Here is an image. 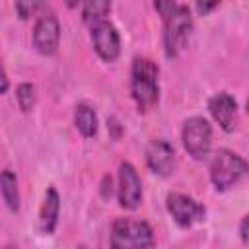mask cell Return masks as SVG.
Returning <instances> with one entry per match:
<instances>
[{
	"label": "cell",
	"instance_id": "obj_1",
	"mask_svg": "<svg viewBox=\"0 0 249 249\" xmlns=\"http://www.w3.org/2000/svg\"><path fill=\"white\" fill-rule=\"evenodd\" d=\"M130 95L140 113L156 107L160 99V66L146 58L136 56L130 66Z\"/></svg>",
	"mask_w": 249,
	"mask_h": 249
},
{
	"label": "cell",
	"instance_id": "obj_2",
	"mask_svg": "<svg viewBox=\"0 0 249 249\" xmlns=\"http://www.w3.org/2000/svg\"><path fill=\"white\" fill-rule=\"evenodd\" d=\"M208 175L216 191H230L235 185H239L247 175V161L226 148H220L212 154Z\"/></svg>",
	"mask_w": 249,
	"mask_h": 249
},
{
	"label": "cell",
	"instance_id": "obj_3",
	"mask_svg": "<svg viewBox=\"0 0 249 249\" xmlns=\"http://www.w3.org/2000/svg\"><path fill=\"white\" fill-rule=\"evenodd\" d=\"M154 245H156V237L148 222L136 218H117L111 224L113 249H142Z\"/></svg>",
	"mask_w": 249,
	"mask_h": 249
},
{
	"label": "cell",
	"instance_id": "obj_4",
	"mask_svg": "<svg viewBox=\"0 0 249 249\" xmlns=\"http://www.w3.org/2000/svg\"><path fill=\"white\" fill-rule=\"evenodd\" d=\"M193 31V16L187 6H175L173 12L163 19V53L167 58L179 56L187 47Z\"/></svg>",
	"mask_w": 249,
	"mask_h": 249
},
{
	"label": "cell",
	"instance_id": "obj_5",
	"mask_svg": "<svg viewBox=\"0 0 249 249\" xmlns=\"http://www.w3.org/2000/svg\"><path fill=\"white\" fill-rule=\"evenodd\" d=\"M181 142L185 152L196 160L202 161L210 156L212 148V126L204 117H189L183 123L181 128Z\"/></svg>",
	"mask_w": 249,
	"mask_h": 249
},
{
	"label": "cell",
	"instance_id": "obj_6",
	"mask_svg": "<svg viewBox=\"0 0 249 249\" xmlns=\"http://www.w3.org/2000/svg\"><path fill=\"white\" fill-rule=\"evenodd\" d=\"M165 208H167L169 216L173 218V222L185 230L202 222L206 216L204 204L195 200L189 195H183V193H169L165 196Z\"/></svg>",
	"mask_w": 249,
	"mask_h": 249
},
{
	"label": "cell",
	"instance_id": "obj_7",
	"mask_svg": "<svg viewBox=\"0 0 249 249\" xmlns=\"http://www.w3.org/2000/svg\"><path fill=\"white\" fill-rule=\"evenodd\" d=\"M89 41L93 51L103 62H115L121 54V35L109 19H101L89 25Z\"/></svg>",
	"mask_w": 249,
	"mask_h": 249
},
{
	"label": "cell",
	"instance_id": "obj_8",
	"mask_svg": "<svg viewBox=\"0 0 249 249\" xmlns=\"http://www.w3.org/2000/svg\"><path fill=\"white\" fill-rule=\"evenodd\" d=\"M117 202L124 210H136L142 202V181L130 161H123L117 171Z\"/></svg>",
	"mask_w": 249,
	"mask_h": 249
},
{
	"label": "cell",
	"instance_id": "obj_9",
	"mask_svg": "<svg viewBox=\"0 0 249 249\" xmlns=\"http://www.w3.org/2000/svg\"><path fill=\"white\" fill-rule=\"evenodd\" d=\"M33 47L37 53L45 54V56H51L58 51V45H60V21L54 14H43L35 25H33Z\"/></svg>",
	"mask_w": 249,
	"mask_h": 249
},
{
	"label": "cell",
	"instance_id": "obj_10",
	"mask_svg": "<svg viewBox=\"0 0 249 249\" xmlns=\"http://www.w3.org/2000/svg\"><path fill=\"white\" fill-rule=\"evenodd\" d=\"M146 165L158 177H169L177 167L173 146L163 138H154L146 146Z\"/></svg>",
	"mask_w": 249,
	"mask_h": 249
},
{
	"label": "cell",
	"instance_id": "obj_11",
	"mask_svg": "<svg viewBox=\"0 0 249 249\" xmlns=\"http://www.w3.org/2000/svg\"><path fill=\"white\" fill-rule=\"evenodd\" d=\"M208 113L224 132H233L239 123V107L233 95L218 91L208 99Z\"/></svg>",
	"mask_w": 249,
	"mask_h": 249
},
{
	"label": "cell",
	"instance_id": "obj_12",
	"mask_svg": "<svg viewBox=\"0 0 249 249\" xmlns=\"http://www.w3.org/2000/svg\"><path fill=\"white\" fill-rule=\"evenodd\" d=\"M60 216V196L54 187H49L43 198V204L39 208V228L45 235H53L58 226Z\"/></svg>",
	"mask_w": 249,
	"mask_h": 249
},
{
	"label": "cell",
	"instance_id": "obj_13",
	"mask_svg": "<svg viewBox=\"0 0 249 249\" xmlns=\"http://www.w3.org/2000/svg\"><path fill=\"white\" fill-rule=\"evenodd\" d=\"M74 126L84 138L95 136L97 134V126H99L95 109L91 105H88V103H78L76 109H74Z\"/></svg>",
	"mask_w": 249,
	"mask_h": 249
},
{
	"label": "cell",
	"instance_id": "obj_14",
	"mask_svg": "<svg viewBox=\"0 0 249 249\" xmlns=\"http://www.w3.org/2000/svg\"><path fill=\"white\" fill-rule=\"evenodd\" d=\"M0 195L12 212L19 210V187H18V177L12 169L0 171Z\"/></svg>",
	"mask_w": 249,
	"mask_h": 249
},
{
	"label": "cell",
	"instance_id": "obj_15",
	"mask_svg": "<svg viewBox=\"0 0 249 249\" xmlns=\"http://www.w3.org/2000/svg\"><path fill=\"white\" fill-rule=\"evenodd\" d=\"M113 0H82V18L88 25L107 19Z\"/></svg>",
	"mask_w": 249,
	"mask_h": 249
},
{
	"label": "cell",
	"instance_id": "obj_16",
	"mask_svg": "<svg viewBox=\"0 0 249 249\" xmlns=\"http://www.w3.org/2000/svg\"><path fill=\"white\" fill-rule=\"evenodd\" d=\"M16 101H18V107L23 113L33 111V107L37 103V89H35V86L29 84V82H21L16 88Z\"/></svg>",
	"mask_w": 249,
	"mask_h": 249
},
{
	"label": "cell",
	"instance_id": "obj_17",
	"mask_svg": "<svg viewBox=\"0 0 249 249\" xmlns=\"http://www.w3.org/2000/svg\"><path fill=\"white\" fill-rule=\"evenodd\" d=\"M45 0H16V12L21 19H29L31 16H35Z\"/></svg>",
	"mask_w": 249,
	"mask_h": 249
},
{
	"label": "cell",
	"instance_id": "obj_18",
	"mask_svg": "<svg viewBox=\"0 0 249 249\" xmlns=\"http://www.w3.org/2000/svg\"><path fill=\"white\" fill-rule=\"evenodd\" d=\"M152 4H154V10L158 12V16H160L161 19H165V18L173 12V8L177 6L175 0H152Z\"/></svg>",
	"mask_w": 249,
	"mask_h": 249
},
{
	"label": "cell",
	"instance_id": "obj_19",
	"mask_svg": "<svg viewBox=\"0 0 249 249\" xmlns=\"http://www.w3.org/2000/svg\"><path fill=\"white\" fill-rule=\"evenodd\" d=\"M220 4H222V0H196V2H195V8H196V14H198V16H208V14L214 12Z\"/></svg>",
	"mask_w": 249,
	"mask_h": 249
},
{
	"label": "cell",
	"instance_id": "obj_20",
	"mask_svg": "<svg viewBox=\"0 0 249 249\" xmlns=\"http://www.w3.org/2000/svg\"><path fill=\"white\" fill-rule=\"evenodd\" d=\"M99 191H101V196H103L105 200H109V198H111V195H113V191H115V189H113V179H111L109 175H105V177H103V181H101V189H99Z\"/></svg>",
	"mask_w": 249,
	"mask_h": 249
},
{
	"label": "cell",
	"instance_id": "obj_21",
	"mask_svg": "<svg viewBox=\"0 0 249 249\" xmlns=\"http://www.w3.org/2000/svg\"><path fill=\"white\" fill-rule=\"evenodd\" d=\"M239 235H241V241H243V243H249V216H243V218H241Z\"/></svg>",
	"mask_w": 249,
	"mask_h": 249
},
{
	"label": "cell",
	"instance_id": "obj_22",
	"mask_svg": "<svg viewBox=\"0 0 249 249\" xmlns=\"http://www.w3.org/2000/svg\"><path fill=\"white\" fill-rule=\"evenodd\" d=\"M8 89H10V80H8L6 68H4V64H2V60H0V95L6 93Z\"/></svg>",
	"mask_w": 249,
	"mask_h": 249
},
{
	"label": "cell",
	"instance_id": "obj_23",
	"mask_svg": "<svg viewBox=\"0 0 249 249\" xmlns=\"http://www.w3.org/2000/svg\"><path fill=\"white\" fill-rule=\"evenodd\" d=\"M64 4H66L70 10H74V8H78V6L82 4V0H64Z\"/></svg>",
	"mask_w": 249,
	"mask_h": 249
}]
</instances>
